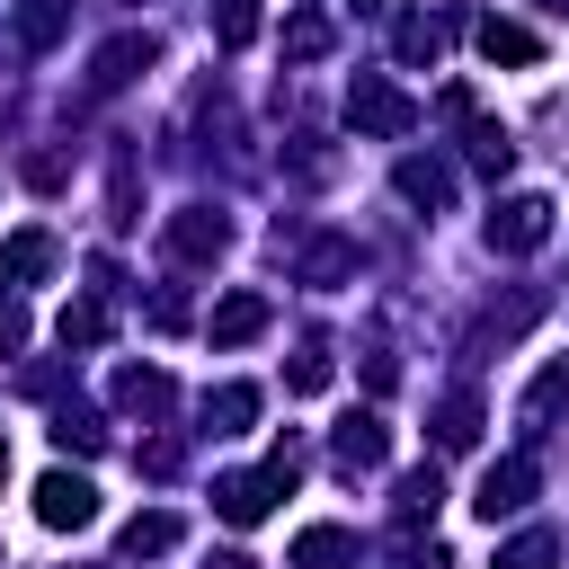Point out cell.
Returning <instances> with one entry per match:
<instances>
[{"mask_svg":"<svg viewBox=\"0 0 569 569\" xmlns=\"http://www.w3.org/2000/svg\"><path fill=\"white\" fill-rule=\"evenodd\" d=\"M27 187L53 196V187H62V151H27Z\"/></svg>","mask_w":569,"mask_h":569,"instance_id":"4dcf8cb0","label":"cell"},{"mask_svg":"<svg viewBox=\"0 0 569 569\" xmlns=\"http://www.w3.org/2000/svg\"><path fill=\"white\" fill-rule=\"evenodd\" d=\"M169 249H178V258H222V249H231V222H222L213 204H187V213H169Z\"/></svg>","mask_w":569,"mask_h":569,"instance_id":"8992f818","label":"cell"},{"mask_svg":"<svg viewBox=\"0 0 569 569\" xmlns=\"http://www.w3.org/2000/svg\"><path fill=\"white\" fill-rule=\"evenodd\" d=\"M329 445H338V462H347V471H373V462H382V453H391V427H382V418H373V409H347V418H338V436H329Z\"/></svg>","mask_w":569,"mask_h":569,"instance_id":"52a82bcc","label":"cell"},{"mask_svg":"<svg viewBox=\"0 0 569 569\" xmlns=\"http://www.w3.org/2000/svg\"><path fill=\"white\" fill-rule=\"evenodd\" d=\"M276 498H284V489H276L267 471H222V480H213V516H222V525H258Z\"/></svg>","mask_w":569,"mask_h":569,"instance_id":"5b68a950","label":"cell"},{"mask_svg":"<svg viewBox=\"0 0 569 569\" xmlns=\"http://www.w3.org/2000/svg\"><path fill=\"white\" fill-rule=\"evenodd\" d=\"M356 9H365V18H391V0H356Z\"/></svg>","mask_w":569,"mask_h":569,"instance_id":"e575fe53","label":"cell"},{"mask_svg":"<svg viewBox=\"0 0 569 569\" xmlns=\"http://www.w3.org/2000/svg\"><path fill=\"white\" fill-rule=\"evenodd\" d=\"M560 400H569V356H560V365H542V373L525 382V400H516V427H525V436H542Z\"/></svg>","mask_w":569,"mask_h":569,"instance_id":"8fae6325","label":"cell"},{"mask_svg":"<svg viewBox=\"0 0 569 569\" xmlns=\"http://www.w3.org/2000/svg\"><path fill=\"white\" fill-rule=\"evenodd\" d=\"M293 569H356V533L347 525H302L293 533Z\"/></svg>","mask_w":569,"mask_h":569,"instance_id":"7c38bea8","label":"cell"},{"mask_svg":"<svg viewBox=\"0 0 569 569\" xmlns=\"http://www.w3.org/2000/svg\"><path fill=\"white\" fill-rule=\"evenodd\" d=\"M471 160H480L489 178H507V160H516V142H507L498 124H480V116H471Z\"/></svg>","mask_w":569,"mask_h":569,"instance_id":"83f0119b","label":"cell"},{"mask_svg":"<svg viewBox=\"0 0 569 569\" xmlns=\"http://www.w3.org/2000/svg\"><path fill=\"white\" fill-rule=\"evenodd\" d=\"M71 27V0H18V53H53Z\"/></svg>","mask_w":569,"mask_h":569,"instance_id":"4fadbf2b","label":"cell"},{"mask_svg":"<svg viewBox=\"0 0 569 569\" xmlns=\"http://www.w3.org/2000/svg\"><path fill=\"white\" fill-rule=\"evenodd\" d=\"M53 445H62V453H98V445H107V427H98L89 409H53Z\"/></svg>","mask_w":569,"mask_h":569,"instance_id":"4316f807","label":"cell"},{"mask_svg":"<svg viewBox=\"0 0 569 569\" xmlns=\"http://www.w3.org/2000/svg\"><path fill=\"white\" fill-rule=\"evenodd\" d=\"M542 240H551V196H507V204H489V249L525 258V249H542Z\"/></svg>","mask_w":569,"mask_h":569,"instance_id":"3957f363","label":"cell"},{"mask_svg":"<svg viewBox=\"0 0 569 569\" xmlns=\"http://www.w3.org/2000/svg\"><path fill=\"white\" fill-rule=\"evenodd\" d=\"M204 569H258V560H249V551H213Z\"/></svg>","mask_w":569,"mask_h":569,"instance_id":"836d02e7","label":"cell"},{"mask_svg":"<svg viewBox=\"0 0 569 569\" xmlns=\"http://www.w3.org/2000/svg\"><path fill=\"white\" fill-rule=\"evenodd\" d=\"M400 196H409V204H427V213H436V204H445V196H453V169H436V160H400Z\"/></svg>","mask_w":569,"mask_h":569,"instance_id":"44dd1931","label":"cell"},{"mask_svg":"<svg viewBox=\"0 0 569 569\" xmlns=\"http://www.w3.org/2000/svg\"><path fill=\"white\" fill-rule=\"evenodd\" d=\"M0 276L9 284H44L53 276V231H9L0 240Z\"/></svg>","mask_w":569,"mask_h":569,"instance_id":"9c48e42d","label":"cell"},{"mask_svg":"<svg viewBox=\"0 0 569 569\" xmlns=\"http://www.w3.org/2000/svg\"><path fill=\"white\" fill-rule=\"evenodd\" d=\"M249 418H258V382H222V391L204 400V427H213V436H240Z\"/></svg>","mask_w":569,"mask_h":569,"instance_id":"ac0fdd59","label":"cell"},{"mask_svg":"<svg viewBox=\"0 0 569 569\" xmlns=\"http://www.w3.org/2000/svg\"><path fill=\"white\" fill-rule=\"evenodd\" d=\"M36 525H53V533L98 525V489H89L80 471H44V480H36Z\"/></svg>","mask_w":569,"mask_h":569,"instance_id":"277c9868","label":"cell"},{"mask_svg":"<svg viewBox=\"0 0 569 569\" xmlns=\"http://www.w3.org/2000/svg\"><path fill=\"white\" fill-rule=\"evenodd\" d=\"M347 276H356V240H311L302 284H347Z\"/></svg>","mask_w":569,"mask_h":569,"instance_id":"7402d4cb","label":"cell"},{"mask_svg":"<svg viewBox=\"0 0 569 569\" xmlns=\"http://www.w3.org/2000/svg\"><path fill=\"white\" fill-rule=\"evenodd\" d=\"M329 44H338V27H329L320 9H293V18H284V62H320Z\"/></svg>","mask_w":569,"mask_h":569,"instance_id":"e0dca14e","label":"cell"},{"mask_svg":"<svg viewBox=\"0 0 569 569\" xmlns=\"http://www.w3.org/2000/svg\"><path fill=\"white\" fill-rule=\"evenodd\" d=\"M418 116H427V107H418L409 89H391L382 71H356V80H347V124H356V133L400 142V133H418Z\"/></svg>","mask_w":569,"mask_h":569,"instance_id":"6da1fadb","label":"cell"},{"mask_svg":"<svg viewBox=\"0 0 569 569\" xmlns=\"http://www.w3.org/2000/svg\"><path fill=\"white\" fill-rule=\"evenodd\" d=\"M551 560H560V533H551V525H533V533H516V542L498 551V569H551Z\"/></svg>","mask_w":569,"mask_h":569,"instance_id":"484cf974","label":"cell"},{"mask_svg":"<svg viewBox=\"0 0 569 569\" xmlns=\"http://www.w3.org/2000/svg\"><path fill=\"white\" fill-rule=\"evenodd\" d=\"M116 400H124V409H142V418H151V409H169V373L124 365V373H116Z\"/></svg>","mask_w":569,"mask_h":569,"instance_id":"603a6c76","label":"cell"},{"mask_svg":"<svg viewBox=\"0 0 569 569\" xmlns=\"http://www.w3.org/2000/svg\"><path fill=\"white\" fill-rule=\"evenodd\" d=\"M0 480H9V453H0Z\"/></svg>","mask_w":569,"mask_h":569,"instance_id":"d590c367","label":"cell"},{"mask_svg":"<svg viewBox=\"0 0 569 569\" xmlns=\"http://www.w3.org/2000/svg\"><path fill=\"white\" fill-rule=\"evenodd\" d=\"M284 391H302V400H311V391H329V356H320V347H302V356L284 365Z\"/></svg>","mask_w":569,"mask_h":569,"instance_id":"f1b7e54d","label":"cell"},{"mask_svg":"<svg viewBox=\"0 0 569 569\" xmlns=\"http://www.w3.org/2000/svg\"><path fill=\"white\" fill-rule=\"evenodd\" d=\"M213 44H222V53L258 44V0H213Z\"/></svg>","mask_w":569,"mask_h":569,"instance_id":"cb8c5ba5","label":"cell"},{"mask_svg":"<svg viewBox=\"0 0 569 569\" xmlns=\"http://www.w3.org/2000/svg\"><path fill=\"white\" fill-rule=\"evenodd\" d=\"M160 551H178V516H160V507H151V516H133V525H124V560H160Z\"/></svg>","mask_w":569,"mask_h":569,"instance_id":"ffe728a7","label":"cell"},{"mask_svg":"<svg viewBox=\"0 0 569 569\" xmlns=\"http://www.w3.org/2000/svg\"><path fill=\"white\" fill-rule=\"evenodd\" d=\"M62 347H107V329H116V311H107V293H80V302H62Z\"/></svg>","mask_w":569,"mask_h":569,"instance_id":"5bb4252c","label":"cell"},{"mask_svg":"<svg viewBox=\"0 0 569 569\" xmlns=\"http://www.w3.org/2000/svg\"><path fill=\"white\" fill-rule=\"evenodd\" d=\"M204 329H213V347H249V338L267 329V293H222Z\"/></svg>","mask_w":569,"mask_h":569,"instance_id":"30bf717a","label":"cell"},{"mask_svg":"<svg viewBox=\"0 0 569 569\" xmlns=\"http://www.w3.org/2000/svg\"><path fill=\"white\" fill-rule=\"evenodd\" d=\"M471 44H480L489 62H516V71H525V62H542V36H533V27H516V18H480V27H471Z\"/></svg>","mask_w":569,"mask_h":569,"instance_id":"ba28073f","label":"cell"},{"mask_svg":"<svg viewBox=\"0 0 569 569\" xmlns=\"http://www.w3.org/2000/svg\"><path fill=\"white\" fill-rule=\"evenodd\" d=\"M133 71H151V36H116V44L98 53V71H89V89H124Z\"/></svg>","mask_w":569,"mask_h":569,"instance_id":"9a60e30c","label":"cell"},{"mask_svg":"<svg viewBox=\"0 0 569 569\" xmlns=\"http://www.w3.org/2000/svg\"><path fill=\"white\" fill-rule=\"evenodd\" d=\"M533 489H542L533 453H507V462H489V471H480L471 507H480V525H498V516H525V498H533Z\"/></svg>","mask_w":569,"mask_h":569,"instance_id":"7a4b0ae2","label":"cell"},{"mask_svg":"<svg viewBox=\"0 0 569 569\" xmlns=\"http://www.w3.org/2000/svg\"><path fill=\"white\" fill-rule=\"evenodd\" d=\"M27 347V302H0V356Z\"/></svg>","mask_w":569,"mask_h":569,"instance_id":"1f68e13d","label":"cell"},{"mask_svg":"<svg viewBox=\"0 0 569 569\" xmlns=\"http://www.w3.org/2000/svg\"><path fill=\"white\" fill-rule=\"evenodd\" d=\"M151 329H187V293H151Z\"/></svg>","mask_w":569,"mask_h":569,"instance_id":"d6a6232c","label":"cell"},{"mask_svg":"<svg viewBox=\"0 0 569 569\" xmlns=\"http://www.w3.org/2000/svg\"><path fill=\"white\" fill-rule=\"evenodd\" d=\"M436 498H445V480H436V462H418V471L400 480V507H391V516H400V533H418V525L436 516Z\"/></svg>","mask_w":569,"mask_h":569,"instance_id":"d6986e66","label":"cell"},{"mask_svg":"<svg viewBox=\"0 0 569 569\" xmlns=\"http://www.w3.org/2000/svg\"><path fill=\"white\" fill-rule=\"evenodd\" d=\"M471 445H480V400L453 391V400L436 409V453H471Z\"/></svg>","mask_w":569,"mask_h":569,"instance_id":"2e32d148","label":"cell"},{"mask_svg":"<svg viewBox=\"0 0 569 569\" xmlns=\"http://www.w3.org/2000/svg\"><path fill=\"white\" fill-rule=\"evenodd\" d=\"M133 462H142V471H151V480H169V471H178V462H187V445H178V436H151V445H142V453H133Z\"/></svg>","mask_w":569,"mask_h":569,"instance_id":"f546056e","label":"cell"},{"mask_svg":"<svg viewBox=\"0 0 569 569\" xmlns=\"http://www.w3.org/2000/svg\"><path fill=\"white\" fill-rule=\"evenodd\" d=\"M453 36V18H400V62H436Z\"/></svg>","mask_w":569,"mask_h":569,"instance_id":"d4e9b609","label":"cell"}]
</instances>
